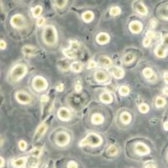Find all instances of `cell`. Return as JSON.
Returning <instances> with one entry per match:
<instances>
[{"instance_id": "cell-52", "label": "cell", "mask_w": 168, "mask_h": 168, "mask_svg": "<svg viewBox=\"0 0 168 168\" xmlns=\"http://www.w3.org/2000/svg\"><path fill=\"white\" fill-rule=\"evenodd\" d=\"M145 168H156V166H155L154 164L150 163V164H148V165H146Z\"/></svg>"}, {"instance_id": "cell-6", "label": "cell", "mask_w": 168, "mask_h": 168, "mask_svg": "<svg viewBox=\"0 0 168 168\" xmlns=\"http://www.w3.org/2000/svg\"><path fill=\"white\" fill-rule=\"evenodd\" d=\"M56 143L60 147H64L66 146L70 142V135L69 134L65 132V131H61L56 135Z\"/></svg>"}, {"instance_id": "cell-15", "label": "cell", "mask_w": 168, "mask_h": 168, "mask_svg": "<svg viewBox=\"0 0 168 168\" xmlns=\"http://www.w3.org/2000/svg\"><path fill=\"white\" fill-rule=\"evenodd\" d=\"M46 130H47V124H45V123L40 124V125L38 126L36 131H35V137H34V140H35V141L38 140H40V139L41 138V136L45 133Z\"/></svg>"}, {"instance_id": "cell-47", "label": "cell", "mask_w": 168, "mask_h": 168, "mask_svg": "<svg viewBox=\"0 0 168 168\" xmlns=\"http://www.w3.org/2000/svg\"><path fill=\"white\" fill-rule=\"evenodd\" d=\"M163 78L165 83L168 84V72H164Z\"/></svg>"}, {"instance_id": "cell-24", "label": "cell", "mask_w": 168, "mask_h": 168, "mask_svg": "<svg viewBox=\"0 0 168 168\" xmlns=\"http://www.w3.org/2000/svg\"><path fill=\"white\" fill-rule=\"evenodd\" d=\"M119 119H120V121L124 124H128L131 122L132 116H131V114L128 113V112H124V113L121 114Z\"/></svg>"}, {"instance_id": "cell-22", "label": "cell", "mask_w": 168, "mask_h": 168, "mask_svg": "<svg viewBox=\"0 0 168 168\" xmlns=\"http://www.w3.org/2000/svg\"><path fill=\"white\" fill-rule=\"evenodd\" d=\"M82 19H83V20L85 23H90V22H92L94 19L93 12L89 11V10L84 12L83 14L82 15Z\"/></svg>"}, {"instance_id": "cell-34", "label": "cell", "mask_w": 168, "mask_h": 168, "mask_svg": "<svg viewBox=\"0 0 168 168\" xmlns=\"http://www.w3.org/2000/svg\"><path fill=\"white\" fill-rule=\"evenodd\" d=\"M139 110L141 114H147L150 110V107H149L148 104L142 103L139 105Z\"/></svg>"}, {"instance_id": "cell-32", "label": "cell", "mask_w": 168, "mask_h": 168, "mask_svg": "<svg viewBox=\"0 0 168 168\" xmlns=\"http://www.w3.org/2000/svg\"><path fill=\"white\" fill-rule=\"evenodd\" d=\"M129 93H130V88H129L128 86L123 85V86L119 87V93L120 94L121 96H128Z\"/></svg>"}, {"instance_id": "cell-50", "label": "cell", "mask_w": 168, "mask_h": 168, "mask_svg": "<svg viewBox=\"0 0 168 168\" xmlns=\"http://www.w3.org/2000/svg\"><path fill=\"white\" fill-rule=\"evenodd\" d=\"M162 93H163L164 95L168 97V88H164L163 90H162Z\"/></svg>"}, {"instance_id": "cell-37", "label": "cell", "mask_w": 168, "mask_h": 168, "mask_svg": "<svg viewBox=\"0 0 168 168\" xmlns=\"http://www.w3.org/2000/svg\"><path fill=\"white\" fill-rule=\"evenodd\" d=\"M41 152H42L41 149L35 147V148H34L33 150H32V151H31V154H32V156H35V157H37V158H39V157L40 156V155H41Z\"/></svg>"}, {"instance_id": "cell-3", "label": "cell", "mask_w": 168, "mask_h": 168, "mask_svg": "<svg viewBox=\"0 0 168 168\" xmlns=\"http://www.w3.org/2000/svg\"><path fill=\"white\" fill-rule=\"evenodd\" d=\"M103 143V138L96 133H89L86 137L83 139L79 143V146L88 145L91 147H99Z\"/></svg>"}, {"instance_id": "cell-51", "label": "cell", "mask_w": 168, "mask_h": 168, "mask_svg": "<svg viewBox=\"0 0 168 168\" xmlns=\"http://www.w3.org/2000/svg\"><path fill=\"white\" fill-rule=\"evenodd\" d=\"M0 160H1V165H0V167L3 168L4 167V159L1 156V157H0Z\"/></svg>"}, {"instance_id": "cell-20", "label": "cell", "mask_w": 168, "mask_h": 168, "mask_svg": "<svg viewBox=\"0 0 168 168\" xmlns=\"http://www.w3.org/2000/svg\"><path fill=\"white\" fill-rule=\"evenodd\" d=\"M99 99L102 103H104L105 104H109L113 102V97L112 95L109 93H103L100 94L99 96Z\"/></svg>"}, {"instance_id": "cell-25", "label": "cell", "mask_w": 168, "mask_h": 168, "mask_svg": "<svg viewBox=\"0 0 168 168\" xmlns=\"http://www.w3.org/2000/svg\"><path fill=\"white\" fill-rule=\"evenodd\" d=\"M38 159L37 157H35V156H33V157H31L30 159H28L27 160V163H26V166H25V167L26 168H37L38 167Z\"/></svg>"}, {"instance_id": "cell-49", "label": "cell", "mask_w": 168, "mask_h": 168, "mask_svg": "<svg viewBox=\"0 0 168 168\" xmlns=\"http://www.w3.org/2000/svg\"><path fill=\"white\" fill-rule=\"evenodd\" d=\"M75 90H76L77 92H80V91L82 90V85H81V84H76V86H75Z\"/></svg>"}, {"instance_id": "cell-1", "label": "cell", "mask_w": 168, "mask_h": 168, "mask_svg": "<svg viewBox=\"0 0 168 168\" xmlns=\"http://www.w3.org/2000/svg\"><path fill=\"white\" fill-rule=\"evenodd\" d=\"M42 39L45 44L49 46H53L57 43L58 35L54 25H49L45 26L43 32H42Z\"/></svg>"}, {"instance_id": "cell-42", "label": "cell", "mask_w": 168, "mask_h": 168, "mask_svg": "<svg viewBox=\"0 0 168 168\" xmlns=\"http://www.w3.org/2000/svg\"><path fill=\"white\" fill-rule=\"evenodd\" d=\"M96 66H97V63L94 61L93 60H90L88 61V69H92V68L96 67Z\"/></svg>"}, {"instance_id": "cell-56", "label": "cell", "mask_w": 168, "mask_h": 168, "mask_svg": "<svg viewBox=\"0 0 168 168\" xmlns=\"http://www.w3.org/2000/svg\"><path fill=\"white\" fill-rule=\"evenodd\" d=\"M167 161H168V151H167Z\"/></svg>"}, {"instance_id": "cell-21", "label": "cell", "mask_w": 168, "mask_h": 168, "mask_svg": "<svg viewBox=\"0 0 168 168\" xmlns=\"http://www.w3.org/2000/svg\"><path fill=\"white\" fill-rule=\"evenodd\" d=\"M22 52H23V54L27 56H34L35 53V46L30 45H26L25 46H23V48H22Z\"/></svg>"}, {"instance_id": "cell-48", "label": "cell", "mask_w": 168, "mask_h": 168, "mask_svg": "<svg viewBox=\"0 0 168 168\" xmlns=\"http://www.w3.org/2000/svg\"><path fill=\"white\" fill-rule=\"evenodd\" d=\"M156 20H150V26L152 27V28H156Z\"/></svg>"}, {"instance_id": "cell-38", "label": "cell", "mask_w": 168, "mask_h": 168, "mask_svg": "<svg viewBox=\"0 0 168 168\" xmlns=\"http://www.w3.org/2000/svg\"><path fill=\"white\" fill-rule=\"evenodd\" d=\"M19 148L21 150H26V148H27V143H26V141H25V140H20L19 141Z\"/></svg>"}, {"instance_id": "cell-35", "label": "cell", "mask_w": 168, "mask_h": 168, "mask_svg": "<svg viewBox=\"0 0 168 168\" xmlns=\"http://www.w3.org/2000/svg\"><path fill=\"white\" fill-rule=\"evenodd\" d=\"M79 43L77 40H72L70 41V48L72 50H74L75 52L79 50Z\"/></svg>"}, {"instance_id": "cell-44", "label": "cell", "mask_w": 168, "mask_h": 168, "mask_svg": "<svg viewBox=\"0 0 168 168\" xmlns=\"http://www.w3.org/2000/svg\"><path fill=\"white\" fill-rule=\"evenodd\" d=\"M6 47H7V44H6L5 40L1 39V40H0V48H1V50H5L6 49Z\"/></svg>"}, {"instance_id": "cell-8", "label": "cell", "mask_w": 168, "mask_h": 168, "mask_svg": "<svg viewBox=\"0 0 168 168\" xmlns=\"http://www.w3.org/2000/svg\"><path fill=\"white\" fill-rule=\"evenodd\" d=\"M134 152L139 156H146L150 153V147L143 142H137L134 145Z\"/></svg>"}, {"instance_id": "cell-5", "label": "cell", "mask_w": 168, "mask_h": 168, "mask_svg": "<svg viewBox=\"0 0 168 168\" xmlns=\"http://www.w3.org/2000/svg\"><path fill=\"white\" fill-rule=\"evenodd\" d=\"M10 25L15 29L21 30V29L26 27L27 21H26V19L24 15L21 14H16L12 16V18L10 20Z\"/></svg>"}, {"instance_id": "cell-55", "label": "cell", "mask_w": 168, "mask_h": 168, "mask_svg": "<svg viewBox=\"0 0 168 168\" xmlns=\"http://www.w3.org/2000/svg\"><path fill=\"white\" fill-rule=\"evenodd\" d=\"M42 168H51V167H50V164H46V165H45V167H43Z\"/></svg>"}, {"instance_id": "cell-28", "label": "cell", "mask_w": 168, "mask_h": 168, "mask_svg": "<svg viewBox=\"0 0 168 168\" xmlns=\"http://www.w3.org/2000/svg\"><path fill=\"white\" fill-rule=\"evenodd\" d=\"M106 153L109 156H117L118 153H119V149H118L117 146H115V145H110L109 148L107 149Z\"/></svg>"}, {"instance_id": "cell-9", "label": "cell", "mask_w": 168, "mask_h": 168, "mask_svg": "<svg viewBox=\"0 0 168 168\" xmlns=\"http://www.w3.org/2000/svg\"><path fill=\"white\" fill-rule=\"evenodd\" d=\"M57 116H58V119L60 120L65 121V122H67L72 119V114H71L70 110L66 108H64V107H61L58 109Z\"/></svg>"}, {"instance_id": "cell-26", "label": "cell", "mask_w": 168, "mask_h": 168, "mask_svg": "<svg viewBox=\"0 0 168 168\" xmlns=\"http://www.w3.org/2000/svg\"><path fill=\"white\" fill-rule=\"evenodd\" d=\"M142 74H143L145 78H146V79H148L149 81H150V79L154 77L155 73H154L153 70L151 69L150 67H145V68L143 69V71H142Z\"/></svg>"}, {"instance_id": "cell-13", "label": "cell", "mask_w": 168, "mask_h": 168, "mask_svg": "<svg viewBox=\"0 0 168 168\" xmlns=\"http://www.w3.org/2000/svg\"><path fill=\"white\" fill-rule=\"evenodd\" d=\"M96 40H97V42L99 45H106L109 43V40H110V36L106 32H101V33H99V35H97Z\"/></svg>"}, {"instance_id": "cell-27", "label": "cell", "mask_w": 168, "mask_h": 168, "mask_svg": "<svg viewBox=\"0 0 168 168\" xmlns=\"http://www.w3.org/2000/svg\"><path fill=\"white\" fill-rule=\"evenodd\" d=\"M42 11H43V8H42V6H40V5H37V6H35V7H34V8L31 9L32 15H33L34 18H40Z\"/></svg>"}, {"instance_id": "cell-14", "label": "cell", "mask_w": 168, "mask_h": 168, "mask_svg": "<svg viewBox=\"0 0 168 168\" xmlns=\"http://www.w3.org/2000/svg\"><path fill=\"white\" fill-rule=\"evenodd\" d=\"M154 53L156 55V56L158 58H161V59L165 58L167 56V48L162 44L158 45L156 47V49L154 50Z\"/></svg>"}, {"instance_id": "cell-30", "label": "cell", "mask_w": 168, "mask_h": 168, "mask_svg": "<svg viewBox=\"0 0 168 168\" xmlns=\"http://www.w3.org/2000/svg\"><path fill=\"white\" fill-rule=\"evenodd\" d=\"M70 68L71 70L72 71V72H80L82 70H83V66L82 64L78 62V61H74V62H72L71 66H70Z\"/></svg>"}, {"instance_id": "cell-10", "label": "cell", "mask_w": 168, "mask_h": 168, "mask_svg": "<svg viewBox=\"0 0 168 168\" xmlns=\"http://www.w3.org/2000/svg\"><path fill=\"white\" fill-rule=\"evenodd\" d=\"M129 31L133 34H139L143 30V25L137 20L131 21L129 25Z\"/></svg>"}, {"instance_id": "cell-19", "label": "cell", "mask_w": 168, "mask_h": 168, "mask_svg": "<svg viewBox=\"0 0 168 168\" xmlns=\"http://www.w3.org/2000/svg\"><path fill=\"white\" fill-rule=\"evenodd\" d=\"M112 75L116 79H122L124 76V69L119 66H115L112 70Z\"/></svg>"}, {"instance_id": "cell-41", "label": "cell", "mask_w": 168, "mask_h": 168, "mask_svg": "<svg viewBox=\"0 0 168 168\" xmlns=\"http://www.w3.org/2000/svg\"><path fill=\"white\" fill-rule=\"evenodd\" d=\"M66 168H78V166H77V162H75L74 161H71L67 164Z\"/></svg>"}, {"instance_id": "cell-12", "label": "cell", "mask_w": 168, "mask_h": 168, "mask_svg": "<svg viewBox=\"0 0 168 168\" xmlns=\"http://www.w3.org/2000/svg\"><path fill=\"white\" fill-rule=\"evenodd\" d=\"M94 79L96 80L98 83H106L108 79H109V76L108 74L104 72V71H97L95 73H94Z\"/></svg>"}, {"instance_id": "cell-7", "label": "cell", "mask_w": 168, "mask_h": 168, "mask_svg": "<svg viewBox=\"0 0 168 168\" xmlns=\"http://www.w3.org/2000/svg\"><path fill=\"white\" fill-rule=\"evenodd\" d=\"M15 99L20 104H29L32 101V98L30 94L23 91L17 92L15 93Z\"/></svg>"}, {"instance_id": "cell-53", "label": "cell", "mask_w": 168, "mask_h": 168, "mask_svg": "<svg viewBox=\"0 0 168 168\" xmlns=\"http://www.w3.org/2000/svg\"><path fill=\"white\" fill-rule=\"evenodd\" d=\"M166 15H165V16H164L163 18L165 19V20H168V6H167V8L166 9Z\"/></svg>"}, {"instance_id": "cell-29", "label": "cell", "mask_w": 168, "mask_h": 168, "mask_svg": "<svg viewBox=\"0 0 168 168\" xmlns=\"http://www.w3.org/2000/svg\"><path fill=\"white\" fill-rule=\"evenodd\" d=\"M167 104V100L162 97H157L155 100V106L157 109H161Z\"/></svg>"}, {"instance_id": "cell-2", "label": "cell", "mask_w": 168, "mask_h": 168, "mask_svg": "<svg viewBox=\"0 0 168 168\" xmlns=\"http://www.w3.org/2000/svg\"><path fill=\"white\" fill-rule=\"evenodd\" d=\"M27 66L24 64H17L12 67L9 72V81L13 83H18L27 74Z\"/></svg>"}, {"instance_id": "cell-40", "label": "cell", "mask_w": 168, "mask_h": 168, "mask_svg": "<svg viewBox=\"0 0 168 168\" xmlns=\"http://www.w3.org/2000/svg\"><path fill=\"white\" fill-rule=\"evenodd\" d=\"M45 21V19L44 17H40V18H38V19H37L36 25H38L39 27H41L42 25H44Z\"/></svg>"}, {"instance_id": "cell-36", "label": "cell", "mask_w": 168, "mask_h": 168, "mask_svg": "<svg viewBox=\"0 0 168 168\" xmlns=\"http://www.w3.org/2000/svg\"><path fill=\"white\" fill-rule=\"evenodd\" d=\"M67 3H68V2H67L66 0H60V1H55L54 2V4L58 9H62V8H64L65 6L67 4Z\"/></svg>"}, {"instance_id": "cell-31", "label": "cell", "mask_w": 168, "mask_h": 168, "mask_svg": "<svg viewBox=\"0 0 168 168\" xmlns=\"http://www.w3.org/2000/svg\"><path fill=\"white\" fill-rule=\"evenodd\" d=\"M63 53L64 55L69 59H75L76 58V54H75L74 50L71 49V48H66L63 50Z\"/></svg>"}, {"instance_id": "cell-54", "label": "cell", "mask_w": 168, "mask_h": 168, "mask_svg": "<svg viewBox=\"0 0 168 168\" xmlns=\"http://www.w3.org/2000/svg\"><path fill=\"white\" fill-rule=\"evenodd\" d=\"M164 129L165 130H168V121L164 123Z\"/></svg>"}, {"instance_id": "cell-11", "label": "cell", "mask_w": 168, "mask_h": 168, "mask_svg": "<svg viewBox=\"0 0 168 168\" xmlns=\"http://www.w3.org/2000/svg\"><path fill=\"white\" fill-rule=\"evenodd\" d=\"M134 7L135 11L138 13L139 15H143V16H146V15H148V9L146 8V6L141 1L134 2Z\"/></svg>"}, {"instance_id": "cell-4", "label": "cell", "mask_w": 168, "mask_h": 168, "mask_svg": "<svg viewBox=\"0 0 168 168\" xmlns=\"http://www.w3.org/2000/svg\"><path fill=\"white\" fill-rule=\"evenodd\" d=\"M32 88L36 92H43L48 88V82L42 76H35L32 80Z\"/></svg>"}, {"instance_id": "cell-17", "label": "cell", "mask_w": 168, "mask_h": 168, "mask_svg": "<svg viewBox=\"0 0 168 168\" xmlns=\"http://www.w3.org/2000/svg\"><path fill=\"white\" fill-rule=\"evenodd\" d=\"M27 157H20V158L15 159L12 161V166L15 168H22L26 166L27 163Z\"/></svg>"}, {"instance_id": "cell-43", "label": "cell", "mask_w": 168, "mask_h": 168, "mask_svg": "<svg viewBox=\"0 0 168 168\" xmlns=\"http://www.w3.org/2000/svg\"><path fill=\"white\" fill-rule=\"evenodd\" d=\"M162 45L165 47L168 48V34L165 35L162 38Z\"/></svg>"}, {"instance_id": "cell-23", "label": "cell", "mask_w": 168, "mask_h": 168, "mask_svg": "<svg viewBox=\"0 0 168 168\" xmlns=\"http://www.w3.org/2000/svg\"><path fill=\"white\" fill-rule=\"evenodd\" d=\"M99 63L105 67H109L113 64L112 60L110 59L109 56H102L99 57Z\"/></svg>"}, {"instance_id": "cell-18", "label": "cell", "mask_w": 168, "mask_h": 168, "mask_svg": "<svg viewBox=\"0 0 168 168\" xmlns=\"http://www.w3.org/2000/svg\"><path fill=\"white\" fill-rule=\"evenodd\" d=\"M136 58V56L133 52H128L126 54L124 55V56L122 57V62L124 65H129L132 63L134 61Z\"/></svg>"}, {"instance_id": "cell-46", "label": "cell", "mask_w": 168, "mask_h": 168, "mask_svg": "<svg viewBox=\"0 0 168 168\" xmlns=\"http://www.w3.org/2000/svg\"><path fill=\"white\" fill-rule=\"evenodd\" d=\"M56 90H57L58 92H62V91L64 90V85L62 83L57 85V86H56Z\"/></svg>"}, {"instance_id": "cell-16", "label": "cell", "mask_w": 168, "mask_h": 168, "mask_svg": "<svg viewBox=\"0 0 168 168\" xmlns=\"http://www.w3.org/2000/svg\"><path fill=\"white\" fill-rule=\"evenodd\" d=\"M91 122H92V124H95V125L104 124V117L103 116V114H99V113L93 114L92 115V118H91Z\"/></svg>"}, {"instance_id": "cell-39", "label": "cell", "mask_w": 168, "mask_h": 168, "mask_svg": "<svg viewBox=\"0 0 168 168\" xmlns=\"http://www.w3.org/2000/svg\"><path fill=\"white\" fill-rule=\"evenodd\" d=\"M151 42V38H150L148 36H145L143 40V45L145 47H148L149 45H150Z\"/></svg>"}, {"instance_id": "cell-45", "label": "cell", "mask_w": 168, "mask_h": 168, "mask_svg": "<svg viewBox=\"0 0 168 168\" xmlns=\"http://www.w3.org/2000/svg\"><path fill=\"white\" fill-rule=\"evenodd\" d=\"M47 101H49V98H48V96H46V95H42L41 97H40V102L43 104V103H46Z\"/></svg>"}, {"instance_id": "cell-33", "label": "cell", "mask_w": 168, "mask_h": 168, "mask_svg": "<svg viewBox=\"0 0 168 168\" xmlns=\"http://www.w3.org/2000/svg\"><path fill=\"white\" fill-rule=\"evenodd\" d=\"M109 13L112 16H118L121 14V9L119 6H113L109 10Z\"/></svg>"}]
</instances>
